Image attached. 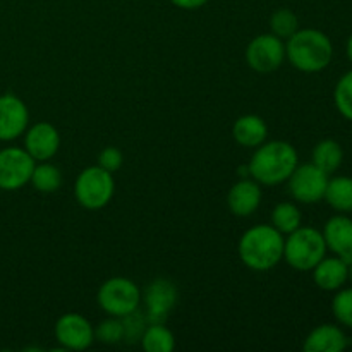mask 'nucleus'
<instances>
[{"instance_id": "nucleus-1", "label": "nucleus", "mask_w": 352, "mask_h": 352, "mask_svg": "<svg viewBox=\"0 0 352 352\" xmlns=\"http://www.w3.org/2000/svg\"><path fill=\"white\" fill-rule=\"evenodd\" d=\"M299 165V157L291 143L282 140L265 141L251 157L248 172L261 186H278L287 182L294 168Z\"/></svg>"}, {"instance_id": "nucleus-2", "label": "nucleus", "mask_w": 352, "mask_h": 352, "mask_svg": "<svg viewBox=\"0 0 352 352\" xmlns=\"http://www.w3.org/2000/svg\"><path fill=\"white\" fill-rule=\"evenodd\" d=\"M284 234L272 223L253 226L241 236L237 254L253 272H268L284 260Z\"/></svg>"}, {"instance_id": "nucleus-3", "label": "nucleus", "mask_w": 352, "mask_h": 352, "mask_svg": "<svg viewBox=\"0 0 352 352\" xmlns=\"http://www.w3.org/2000/svg\"><path fill=\"white\" fill-rule=\"evenodd\" d=\"M285 58L301 72H322L333 58L332 40L320 30H298L285 40Z\"/></svg>"}, {"instance_id": "nucleus-4", "label": "nucleus", "mask_w": 352, "mask_h": 352, "mask_svg": "<svg viewBox=\"0 0 352 352\" xmlns=\"http://www.w3.org/2000/svg\"><path fill=\"white\" fill-rule=\"evenodd\" d=\"M323 256H327V244L322 230L301 226L285 237L284 260L294 270L311 272Z\"/></svg>"}, {"instance_id": "nucleus-5", "label": "nucleus", "mask_w": 352, "mask_h": 352, "mask_svg": "<svg viewBox=\"0 0 352 352\" xmlns=\"http://www.w3.org/2000/svg\"><path fill=\"white\" fill-rule=\"evenodd\" d=\"M116 181L112 172L100 165H91L79 172L74 182V198L82 208L102 210L112 201Z\"/></svg>"}, {"instance_id": "nucleus-6", "label": "nucleus", "mask_w": 352, "mask_h": 352, "mask_svg": "<svg viewBox=\"0 0 352 352\" xmlns=\"http://www.w3.org/2000/svg\"><path fill=\"white\" fill-rule=\"evenodd\" d=\"M96 301L105 315L122 318L141 306V289L131 278L112 277L100 285Z\"/></svg>"}, {"instance_id": "nucleus-7", "label": "nucleus", "mask_w": 352, "mask_h": 352, "mask_svg": "<svg viewBox=\"0 0 352 352\" xmlns=\"http://www.w3.org/2000/svg\"><path fill=\"white\" fill-rule=\"evenodd\" d=\"M285 41L274 33H263L254 36L246 48V62L254 72L268 74L284 64Z\"/></svg>"}, {"instance_id": "nucleus-8", "label": "nucleus", "mask_w": 352, "mask_h": 352, "mask_svg": "<svg viewBox=\"0 0 352 352\" xmlns=\"http://www.w3.org/2000/svg\"><path fill=\"white\" fill-rule=\"evenodd\" d=\"M36 162L24 148L9 146L0 150V189L17 191L30 184Z\"/></svg>"}, {"instance_id": "nucleus-9", "label": "nucleus", "mask_w": 352, "mask_h": 352, "mask_svg": "<svg viewBox=\"0 0 352 352\" xmlns=\"http://www.w3.org/2000/svg\"><path fill=\"white\" fill-rule=\"evenodd\" d=\"M289 182V192L302 205H315L325 196L329 174L320 170L315 164H302L294 168Z\"/></svg>"}, {"instance_id": "nucleus-10", "label": "nucleus", "mask_w": 352, "mask_h": 352, "mask_svg": "<svg viewBox=\"0 0 352 352\" xmlns=\"http://www.w3.org/2000/svg\"><path fill=\"white\" fill-rule=\"evenodd\" d=\"M177 287L168 278H155L141 292V305L148 323H165L172 308L177 302Z\"/></svg>"}, {"instance_id": "nucleus-11", "label": "nucleus", "mask_w": 352, "mask_h": 352, "mask_svg": "<svg viewBox=\"0 0 352 352\" xmlns=\"http://www.w3.org/2000/svg\"><path fill=\"white\" fill-rule=\"evenodd\" d=\"M55 340L60 349L85 351L95 342V329L86 316L79 313H65L55 323Z\"/></svg>"}, {"instance_id": "nucleus-12", "label": "nucleus", "mask_w": 352, "mask_h": 352, "mask_svg": "<svg viewBox=\"0 0 352 352\" xmlns=\"http://www.w3.org/2000/svg\"><path fill=\"white\" fill-rule=\"evenodd\" d=\"M30 126V110L19 96L0 95V141H14Z\"/></svg>"}, {"instance_id": "nucleus-13", "label": "nucleus", "mask_w": 352, "mask_h": 352, "mask_svg": "<svg viewBox=\"0 0 352 352\" xmlns=\"http://www.w3.org/2000/svg\"><path fill=\"white\" fill-rule=\"evenodd\" d=\"M60 148V134L50 122H36L28 126L24 133V150L34 162H47L57 155Z\"/></svg>"}, {"instance_id": "nucleus-14", "label": "nucleus", "mask_w": 352, "mask_h": 352, "mask_svg": "<svg viewBox=\"0 0 352 352\" xmlns=\"http://www.w3.org/2000/svg\"><path fill=\"white\" fill-rule=\"evenodd\" d=\"M323 239L327 251H332L344 261H352V219L347 215H333L323 226Z\"/></svg>"}, {"instance_id": "nucleus-15", "label": "nucleus", "mask_w": 352, "mask_h": 352, "mask_svg": "<svg viewBox=\"0 0 352 352\" xmlns=\"http://www.w3.org/2000/svg\"><path fill=\"white\" fill-rule=\"evenodd\" d=\"M261 184L254 179L244 177L230 188L227 195V206L236 217H250L261 203Z\"/></svg>"}, {"instance_id": "nucleus-16", "label": "nucleus", "mask_w": 352, "mask_h": 352, "mask_svg": "<svg viewBox=\"0 0 352 352\" xmlns=\"http://www.w3.org/2000/svg\"><path fill=\"white\" fill-rule=\"evenodd\" d=\"M313 280L322 291L336 292L349 280V263L339 256H323L313 268Z\"/></svg>"}, {"instance_id": "nucleus-17", "label": "nucleus", "mask_w": 352, "mask_h": 352, "mask_svg": "<svg viewBox=\"0 0 352 352\" xmlns=\"http://www.w3.org/2000/svg\"><path fill=\"white\" fill-rule=\"evenodd\" d=\"M347 346H349V340L340 327L323 323L308 333L302 349L306 352H342Z\"/></svg>"}, {"instance_id": "nucleus-18", "label": "nucleus", "mask_w": 352, "mask_h": 352, "mask_svg": "<svg viewBox=\"0 0 352 352\" xmlns=\"http://www.w3.org/2000/svg\"><path fill=\"white\" fill-rule=\"evenodd\" d=\"M232 136L239 146L244 148H258L267 141L268 126L260 116L246 113L241 116L232 126Z\"/></svg>"}, {"instance_id": "nucleus-19", "label": "nucleus", "mask_w": 352, "mask_h": 352, "mask_svg": "<svg viewBox=\"0 0 352 352\" xmlns=\"http://www.w3.org/2000/svg\"><path fill=\"white\" fill-rule=\"evenodd\" d=\"M323 199L330 208L339 213L352 212V177L347 175H337L329 179Z\"/></svg>"}, {"instance_id": "nucleus-20", "label": "nucleus", "mask_w": 352, "mask_h": 352, "mask_svg": "<svg viewBox=\"0 0 352 352\" xmlns=\"http://www.w3.org/2000/svg\"><path fill=\"white\" fill-rule=\"evenodd\" d=\"M344 162V148L336 140H323L316 143L311 153V164H315L325 174H333Z\"/></svg>"}, {"instance_id": "nucleus-21", "label": "nucleus", "mask_w": 352, "mask_h": 352, "mask_svg": "<svg viewBox=\"0 0 352 352\" xmlns=\"http://www.w3.org/2000/svg\"><path fill=\"white\" fill-rule=\"evenodd\" d=\"M30 184L36 189L38 192L50 195V192L58 191L62 186V172L57 165L50 162H36L31 174Z\"/></svg>"}, {"instance_id": "nucleus-22", "label": "nucleus", "mask_w": 352, "mask_h": 352, "mask_svg": "<svg viewBox=\"0 0 352 352\" xmlns=\"http://www.w3.org/2000/svg\"><path fill=\"white\" fill-rule=\"evenodd\" d=\"M140 344L146 352H172L175 347V337L165 323H148Z\"/></svg>"}, {"instance_id": "nucleus-23", "label": "nucleus", "mask_w": 352, "mask_h": 352, "mask_svg": "<svg viewBox=\"0 0 352 352\" xmlns=\"http://www.w3.org/2000/svg\"><path fill=\"white\" fill-rule=\"evenodd\" d=\"M270 223L278 230V232L287 236V234L294 232L296 229L301 227V210H299V206L292 201L278 203V205H275V208L272 210Z\"/></svg>"}, {"instance_id": "nucleus-24", "label": "nucleus", "mask_w": 352, "mask_h": 352, "mask_svg": "<svg viewBox=\"0 0 352 352\" xmlns=\"http://www.w3.org/2000/svg\"><path fill=\"white\" fill-rule=\"evenodd\" d=\"M299 30V19L296 16V12H292L291 9H277L270 16V31L275 36L282 38V40H287L291 38L296 31Z\"/></svg>"}, {"instance_id": "nucleus-25", "label": "nucleus", "mask_w": 352, "mask_h": 352, "mask_svg": "<svg viewBox=\"0 0 352 352\" xmlns=\"http://www.w3.org/2000/svg\"><path fill=\"white\" fill-rule=\"evenodd\" d=\"M333 103L340 116L352 122V71L346 72L337 81L336 89H333Z\"/></svg>"}, {"instance_id": "nucleus-26", "label": "nucleus", "mask_w": 352, "mask_h": 352, "mask_svg": "<svg viewBox=\"0 0 352 352\" xmlns=\"http://www.w3.org/2000/svg\"><path fill=\"white\" fill-rule=\"evenodd\" d=\"M122 322V329H124V340L122 342L126 344H138L143 337L144 330L148 327V320L144 311H141L140 308L131 311L129 315L122 316L120 318Z\"/></svg>"}, {"instance_id": "nucleus-27", "label": "nucleus", "mask_w": 352, "mask_h": 352, "mask_svg": "<svg viewBox=\"0 0 352 352\" xmlns=\"http://www.w3.org/2000/svg\"><path fill=\"white\" fill-rule=\"evenodd\" d=\"M95 340L105 346H116L124 340L122 322L117 316H109L95 327Z\"/></svg>"}, {"instance_id": "nucleus-28", "label": "nucleus", "mask_w": 352, "mask_h": 352, "mask_svg": "<svg viewBox=\"0 0 352 352\" xmlns=\"http://www.w3.org/2000/svg\"><path fill=\"white\" fill-rule=\"evenodd\" d=\"M332 299V313L340 325L352 329V287L339 289Z\"/></svg>"}, {"instance_id": "nucleus-29", "label": "nucleus", "mask_w": 352, "mask_h": 352, "mask_svg": "<svg viewBox=\"0 0 352 352\" xmlns=\"http://www.w3.org/2000/svg\"><path fill=\"white\" fill-rule=\"evenodd\" d=\"M122 162H124V155L119 148L116 146H107L100 151L98 155V164L102 168L109 172H117L120 167H122Z\"/></svg>"}, {"instance_id": "nucleus-30", "label": "nucleus", "mask_w": 352, "mask_h": 352, "mask_svg": "<svg viewBox=\"0 0 352 352\" xmlns=\"http://www.w3.org/2000/svg\"><path fill=\"white\" fill-rule=\"evenodd\" d=\"M208 0H170L172 6L179 7L182 10H196L203 7Z\"/></svg>"}, {"instance_id": "nucleus-31", "label": "nucleus", "mask_w": 352, "mask_h": 352, "mask_svg": "<svg viewBox=\"0 0 352 352\" xmlns=\"http://www.w3.org/2000/svg\"><path fill=\"white\" fill-rule=\"evenodd\" d=\"M346 54H347V58H349V62L352 64V34L349 36V40H347V45H346Z\"/></svg>"}, {"instance_id": "nucleus-32", "label": "nucleus", "mask_w": 352, "mask_h": 352, "mask_svg": "<svg viewBox=\"0 0 352 352\" xmlns=\"http://www.w3.org/2000/svg\"><path fill=\"white\" fill-rule=\"evenodd\" d=\"M349 278L352 280V261L349 263Z\"/></svg>"}]
</instances>
